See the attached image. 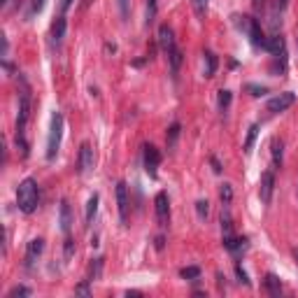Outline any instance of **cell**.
<instances>
[{
    "label": "cell",
    "mask_w": 298,
    "mask_h": 298,
    "mask_svg": "<svg viewBox=\"0 0 298 298\" xmlns=\"http://www.w3.org/2000/svg\"><path fill=\"white\" fill-rule=\"evenodd\" d=\"M17 205L23 214H33L40 205V187L33 177H26L17 189Z\"/></svg>",
    "instance_id": "6da1fadb"
},
{
    "label": "cell",
    "mask_w": 298,
    "mask_h": 298,
    "mask_svg": "<svg viewBox=\"0 0 298 298\" xmlns=\"http://www.w3.org/2000/svg\"><path fill=\"white\" fill-rule=\"evenodd\" d=\"M61 138H63V115L54 112L52 115V128H49V140H47V159L54 161L61 149Z\"/></svg>",
    "instance_id": "7a4b0ae2"
},
{
    "label": "cell",
    "mask_w": 298,
    "mask_h": 298,
    "mask_svg": "<svg viewBox=\"0 0 298 298\" xmlns=\"http://www.w3.org/2000/svg\"><path fill=\"white\" fill-rule=\"evenodd\" d=\"M142 166H144V172H147L152 179L159 175L161 152L154 147V144H144V147H142Z\"/></svg>",
    "instance_id": "3957f363"
},
{
    "label": "cell",
    "mask_w": 298,
    "mask_h": 298,
    "mask_svg": "<svg viewBox=\"0 0 298 298\" xmlns=\"http://www.w3.org/2000/svg\"><path fill=\"white\" fill-rule=\"evenodd\" d=\"M30 117V91L28 86L21 91V96H19V117H17V135H23V131H26V121H28Z\"/></svg>",
    "instance_id": "277c9868"
},
{
    "label": "cell",
    "mask_w": 298,
    "mask_h": 298,
    "mask_svg": "<svg viewBox=\"0 0 298 298\" xmlns=\"http://www.w3.org/2000/svg\"><path fill=\"white\" fill-rule=\"evenodd\" d=\"M93 163H96V159H93V147L89 142H82L80 156H77V172H80V175H89V172L93 170Z\"/></svg>",
    "instance_id": "5b68a950"
},
{
    "label": "cell",
    "mask_w": 298,
    "mask_h": 298,
    "mask_svg": "<svg viewBox=\"0 0 298 298\" xmlns=\"http://www.w3.org/2000/svg\"><path fill=\"white\" fill-rule=\"evenodd\" d=\"M154 210H156V221H159L161 229L168 226V217H170V203H168V194L166 191H159L154 198Z\"/></svg>",
    "instance_id": "8992f818"
},
{
    "label": "cell",
    "mask_w": 298,
    "mask_h": 298,
    "mask_svg": "<svg viewBox=\"0 0 298 298\" xmlns=\"http://www.w3.org/2000/svg\"><path fill=\"white\" fill-rule=\"evenodd\" d=\"M273 189H275V172L266 170L261 172V182H258V198L264 205H268L270 198H273Z\"/></svg>",
    "instance_id": "52a82bcc"
},
{
    "label": "cell",
    "mask_w": 298,
    "mask_h": 298,
    "mask_svg": "<svg viewBox=\"0 0 298 298\" xmlns=\"http://www.w3.org/2000/svg\"><path fill=\"white\" fill-rule=\"evenodd\" d=\"M293 103H296V93L284 91V93H280V96H275V98H270L268 100V112L280 115V112H284V109L291 107Z\"/></svg>",
    "instance_id": "ba28073f"
},
{
    "label": "cell",
    "mask_w": 298,
    "mask_h": 298,
    "mask_svg": "<svg viewBox=\"0 0 298 298\" xmlns=\"http://www.w3.org/2000/svg\"><path fill=\"white\" fill-rule=\"evenodd\" d=\"M115 194H117V205H119V219L126 224L128 221V187H126V182H117Z\"/></svg>",
    "instance_id": "9c48e42d"
},
{
    "label": "cell",
    "mask_w": 298,
    "mask_h": 298,
    "mask_svg": "<svg viewBox=\"0 0 298 298\" xmlns=\"http://www.w3.org/2000/svg\"><path fill=\"white\" fill-rule=\"evenodd\" d=\"M42 252H45V240L42 238H33V240L28 242V247H26V268H33L35 261L42 256Z\"/></svg>",
    "instance_id": "30bf717a"
},
{
    "label": "cell",
    "mask_w": 298,
    "mask_h": 298,
    "mask_svg": "<svg viewBox=\"0 0 298 298\" xmlns=\"http://www.w3.org/2000/svg\"><path fill=\"white\" fill-rule=\"evenodd\" d=\"M159 47L163 49L166 54H170L172 49H175V33H172V28L168 26V23H161L159 26Z\"/></svg>",
    "instance_id": "8fae6325"
},
{
    "label": "cell",
    "mask_w": 298,
    "mask_h": 298,
    "mask_svg": "<svg viewBox=\"0 0 298 298\" xmlns=\"http://www.w3.org/2000/svg\"><path fill=\"white\" fill-rule=\"evenodd\" d=\"M247 35H249V42H252V47H256V49H266V40H268V38L264 35V28H261V23H258L256 19H252Z\"/></svg>",
    "instance_id": "7c38bea8"
},
{
    "label": "cell",
    "mask_w": 298,
    "mask_h": 298,
    "mask_svg": "<svg viewBox=\"0 0 298 298\" xmlns=\"http://www.w3.org/2000/svg\"><path fill=\"white\" fill-rule=\"evenodd\" d=\"M58 224H61V231L68 235L70 229H72V210H70L68 201H61V207H58Z\"/></svg>",
    "instance_id": "4fadbf2b"
},
{
    "label": "cell",
    "mask_w": 298,
    "mask_h": 298,
    "mask_svg": "<svg viewBox=\"0 0 298 298\" xmlns=\"http://www.w3.org/2000/svg\"><path fill=\"white\" fill-rule=\"evenodd\" d=\"M65 26H68V21H65V14H58L56 21L52 23V47H58L61 42H63Z\"/></svg>",
    "instance_id": "5bb4252c"
},
{
    "label": "cell",
    "mask_w": 298,
    "mask_h": 298,
    "mask_svg": "<svg viewBox=\"0 0 298 298\" xmlns=\"http://www.w3.org/2000/svg\"><path fill=\"white\" fill-rule=\"evenodd\" d=\"M224 247L229 249L231 254H242L247 249V238H233V235H224Z\"/></svg>",
    "instance_id": "9a60e30c"
},
{
    "label": "cell",
    "mask_w": 298,
    "mask_h": 298,
    "mask_svg": "<svg viewBox=\"0 0 298 298\" xmlns=\"http://www.w3.org/2000/svg\"><path fill=\"white\" fill-rule=\"evenodd\" d=\"M264 52L273 54V56L282 54V52H284V38H282V35H277V33H273L268 40H266V49H264Z\"/></svg>",
    "instance_id": "2e32d148"
},
{
    "label": "cell",
    "mask_w": 298,
    "mask_h": 298,
    "mask_svg": "<svg viewBox=\"0 0 298 298\" xmlns=\"http://www.w3.org/2000/svg\"><path fill=\"white\" fill-rule=\"evenodd\" d=\"M98 203H100V196H98V194H93L91 198H89V203H86V212H84V221H86V226H91L93 219H96Z\"/></svg>",
    "instance_id": "e0dca14e"
},
{
    "label": "cell",
    "mask_w": 298,
    "mask_h": 298,
    "mask_svg": "<svg viewBox=\"0 0 298 298\" xmlns=\"http://www.w3.org/2000/svg\"><path fill=\"white\" fill-rule=\"evenodd\" d=\"M103 266H105V258L103 256L93 258L91 266H89V277H86V280H91V282L100 280V277H103Z\"/></svg>",
    "instance_id": "ac0fdd59"
},
{
    "label": "cell",
    "mask_w": 298,
    "mask_h": 298,
    "mask_svg": "<svg viewBox=\"0 0 298 298\" xmlns=\"http://www.w3.org/2000/svg\"><path fill=\"white\" fill-rule=\"evenodd\" d=\"M264 287H266V291H268L270 296H280V291H282L280 277L273 275V273H268V275H266V280H264Z\"/></svg>",
    "instance_id": "d6986e66"
},
{
    "label": "cell",
    "mask_w": 298,
    "mask_h": 298,
    "mask_svg": "<svg viewBox=\"0 0 298 298\" xmlns=\"http://www.w3.org/2000/svg\"><path fill=\"white\" fill-rule=\"evenodd\" d=\"M270 154H273V166L275 168H282V154H284V142L282 140H273V144H270Z\"/></svg>",
    "instance_id": "ffe728a7"
},
{
    "label": "cell",
    "mask_w": 298,
    "mask_h": 298,
    "mask_svg": "<svg viewBox=\"0 0 298 298\" xmlns=\"http://www.w3.org/2000/svg\"><path fill=\"white\" fill-rule=\"evenodd\" d=\"M270 72L273 74H284L287 72V52L277 54L275 61H273V65H270Z\"/></svg>",
    "instance_id": "44dd1931"
},
{
    "label": "cell",
    "mask_w": 298,
    "mask_h": 298,
    "mask_svg": "<svg viewBox=\"0 0 298 298\" xmlns=\"http://www.w3.org/2000/svg\"><path fill=\"white\" fill-rule=\"evenodd\" d=\"M203 56H205V77H214V72H217V65H219L217 54H214V52H205Z\"/></svg>",
    "instance_id": "7402d4cb"
},
{
    "label": "cell",
    "mask_w": 298,
    "mask_h": 298,
    "mask_svg": "<svg viewBox=\"0 0 298 298\" xmlns=\"http://www.w3.org/2000/svg\"><path fill=\"white\" fill-rule=\"evenodd\" d=\"M182 52H179V47H175L170 54H168V63H170V72L177 74L179 72V65H182Z\"/></svg>",
    "instance_id": "603a6c76"
},
{
    "label": "cell",
    "mask_w": 298,
    "mask_h": 298,
    "mask_svg": "<svg viewBox=\"0 0 298 298\" xmlns=\"http://www.w3.org/2000/svg\"><path fill=\"white\" fill-rule=\"evenodd\" d=\"M179 133H182V126H179L177 121H175V124H170V128H168V133H166V142H168V149H172V147H175V144H177Z\"/></svg>",
    "instance_id": "cb8c5ba5"
},
{
    "label": "cell",
    "mask_w": 298,
    "mask_h": 298,
    "mask_svg": "<svg viewBox=\"0 0 298 298\" xmlns=\"http://www.w3.org/2000/svg\"><path fill=\"white\" fill-rule=\"evenodd\" d=\"M256 135H258V124H252V126H249V131H247L245 144H242L245 154H252V147H254V140H256Z\"/></svg>",
    "instance_id": "d4e9b609"
},
{
    "label": "cell",
    "mask_w": 298,
    "mask_h": 298,
    "mask_svg": "<svg viewBox=\"0 0 298 298\" xmlns=\"http://www.w3.org/2000/svg\"><path fill=\"white\" fill-rule=\"evenodd\" d=\"M221 231H224V235H231L233 233V219H231V212H229V207H224L221 210Z\"/></svg>",
    "instance_id": "484cf974"
},
{
    "label": "cell",
    "mask_w": 298,
    "mask_h": 298,
    "mask_svg": "<svg viewBox=\"0 0 298 298\" xmlns=\"http://www.w3.org/2000/svg\"><path fill=\"white\" fill-rule=\"evenodd\" d=\"M231 100H233V93H231L229 89H221V91H219V96H217L219 109H221V112H226V107L231 105Z\"/></svg>",
    "instance_id": "4316f807"
},
{
    "label": "cell",
    "mask_w": 298,
    "mask_h": 298,
    "mask_svg": "<svg viewBox=\"0 0 298 298\" xmlns=\"http://www.w3.org/2000/svg\"><path fill=\"white\" fill-rule=\"evenodd\" d=\"M179 277L182 280H198L201 277V268L198 266H187V268L179 270Z\"/></svg>",
    "instance_id": "83f0119b"
},
{
    "label": "cell",
    "mask_w": 298,
    "mask_h": 298,
    "mask_svg": "<svg viewBox=\"0 0 298 298\" xmlns=\"http://www.w3.org/2000/svg\"><path fill=\"white\" fill-rule=\"evenodd\" d=\"M45 5H47V0H30V7H28V12H26V17L33 19L35 14H40V12L45 10Z\"/></svg>",
    "instance_id": "f1b7e54d"
},
{
    "label": "cell",
    "mask_w": 298,
    "mask_h": 298,
    "mask_svg": "<svg viewBox=\"0 0 298 298\" xmlns=\"http://www.w3.org/2000/svg\"><path fill=\"white\" fill-rule=\"evenodd\" d=\"M245 91H249V96H254V98H261V96H266V93H268V86L247 84V86H245Z\"/></svg>",
    "instance_id": "f546056e"
},
{
    "label": "cell",
    "mask_w": 298,
    "mask_h": 298,
    "mask_svg": "<svg viewBox=\"0 0 298 298\" xmlns=\"http://www.w3.org/2000/svg\"><path fill=\"white\" fill-rule=\"evenodd\" d=\"M219 196H221V203H224V205H231V201H233V189H231V184H221Z\"/></svg>",
    "instance_id": "4dcf8cb0"
},
{
    "label": "cell",
    "mask_w": 298,
    "mask_h": 298,
    "mask_svg": "<svg viewBox=\"0 0 298 298\" xmlns=\"http://www.w3.org/2000/svg\"><path fill=\"white\" fill-rule=\"evenodd\" d=\"M89 284H91V280H84V282H80V284L74 287V293H77V296H84V298H89V296H91V287H89Z\"/></svg>",
    "instance_id": "1f68e13d"
},
{
    "label": "cell",
    "mask_w": 298,
    "mask_h": 298,
    "mask_svg": "<svg viewBox=\"0 0 298 298\" xmlns=\"http://www.w3.org/2000/svg\"><path fill=\"white\" fill-rule=\"evenodd\" d=\"M196 214L201 219H207V214H210V203L207 201H198L196 203Z\"/></svg>",
    "instance_id": "d6a6232c"
},
{
    "label": "cell",
    "mask_w": 298,
    "mask_h": 298,
    "mask_svg": "<svg viewBox=\"0 0 298 298\" xmlns=\"http://www.w3.org/2000/svg\"><path fill=\"white\" fill-rule=\"evenodd\" d=\"M235 275H238V282H242L245 287H252V282H249V275H247L245 270H242L240 264H235Z\"/></svg>",
    "instance_id": "836d02e7"
},
{
    "label": "cell",
    "mask_w": 298,
    "mask_h": 298,
    "mask_svg": "<svg viewBox=\"0 0 298 298\" xmlns=\"http://www.w3.org/2000/svg\"><path fill=\"white\" fill-rule=\"evenodd\" d=\"M26 296H30L28 287H14L10 293H7V298H26Z\"/></svg>",
    "instance_id": "e575fe53"
},
{
    "label": "cell",
    "mask_w": 298,
    "mask_h": 298,
    "mask_svg": "<svg viewBox=\"0 0 298 298\" xmlns=\"http://www.w3.org/2000/svg\"><path fill=\"white\" fill-rule=\"evenodd\" d=\"M156 19V0H147V26Z\"/></svg>",
    "instance_id": "d590c367"
},
{
    "label": "cell",
    "mask_w": 298,
    "mask_h": 298,
    "mask_svg": "<svg viewBox=\"0 0 298 298\" xmlns=\"http://www.w3.org/2000/svg\"><path fill=\"white\" fill-rule=\"evenodd\" d=\"M191 5H194L196 14H198V17H203V14H205V10H207V0H191Z\"/></svg>",
    "instance_id": "8d00e7d4"
},
{
    "label": "cell",
    "mask_w": 298,
    "mask_h": 298,
    "mask_svg": "<svg viewBox=\"0 0 298 298\" xmlns=\"http://www.w3.org/2000/svg\"><path fill=\"white\" fill-rule=\"evenodd\" d=\"M74 252V240L72 238H65V258H70Z\"/></svg>",
    "instance_id": "74e56055"
},
{
    "label": "cell",
    "mask_w": 298,
    "mask_h": 298,
    "mask_svg": "<svg viewBox=\"0 0 298 298\" xmlns=\"http://www.w3.org/2000/svg\"><path fill=\"white\" fill-rule=\"evenodd\" d=\"M210 166H212V170L217 172V175H221V170H224V168H221V163H219V159H217V156H210Z\"/></svg>",
    "instance_id": "f35d334b"
},
{
    "label": "cell",
    "mask_w": 298,
    "mask_h": 298,
    "mask_svg": "<svg viewBox=\"0 0 298 298\" xmlns=\"http://www.w3.org/2000/svg\"><path fill=\"white\" fill-rule=\"evenodd\" d=\"M70 5H72V0H61V14H65L70 10Z\"/></svg>",
    "instance_id": "ab89813d"
},
{
    "label": "cell",
    "mask_w": 298,
    "mask_h": 298,
    "mask_svg": "<svg viewBox=\"0 0 298 298\" xmlns=\"http://www.w3.org/2000/svg\"><path fill=\"white\" fill-rule=\"evenodd\" d=\"M252 5H254V10L256 12H261L266 7V0H252Z\"/></svg>",
    "instance_id": "60d3db41"
},
{
    "label": "cell",
    "mask_w": 298,
    "mask_h": 298,
    "mask_svg": "<svg viewBox=\"0 0 298 298\" xmlns=\"http://www.w3.org/2000/svg\"><path fill=\"white\" fill-rule=\"evenodd\" d=\"M163 242H166V240H163V235H156L154 247H156V249H163Z\"/></svg>",
    "instance_id": "b9f144b4"
},
{
    "label": "cell",
    "mask_w": 298,
    "mask_h": 298,
    "mask_svg": "<svg viewBox=\"0 0 298 298\" xmlns=\"http://www.w3.org/2000/svg\"><path fill=\"white\" fill-rule=\"evenodd\" d=\"M121 3V12H124V17H126V5H128V0H119Z\"/></svg>",
    "instance_id": "7bdbcfd3"
},
{
    "label": "cell",
    "mask_w": 298,
    "mask_h": 298,
    "mask_svg": "<svg viewBox=\"0 0 298 298\" xmlns=\"http://www.w3.org/2000/svg\"><path fill=\"white\" fill-rule=\"evenodd\" d=\"M287 3H289V0H277V7H280V10H284V7H287Z\"/></svg>",
    "instance_id": "ee69618b"
},
{
    "label": "cell",
    "mask_w": 298,
    "mask_h": 298,
    "mask_svg": "<svg viewBox=\"0 0 298 298\" xmlns=\"http://www.w3.org/2000/svg\"><path fill=\"white\" fill-rule=\"evenodd\" d=\"M91 5V0H84V3H82V7H89Z\"/></svg>",
    "instance_id": "f6af8a7d"
},
{
    "label": "cell",
    "mask_w": 298,
    "mask_h": 298,
    "mask_svg": "<svg viewBox=\"0 0 298 298\" xmlns=\"http://www.w3.org/2000/svg\"><path fill=\"white\" fill-rule=\"evenodd\" d=\"M7 3H10V0H0V5H3V7H5V5H7Z\"/></svg>",
    "instance_id": "bcb514c9"
},
{
    "label": "cell",
    "mask_w": 298,
    "mask_h": 298,
    "mask_svg": "<svg viewBox=\"0 0 298 298\" xmlns=\"http://www.w3.org/2000/svg\"><path fill=\"white\" fill-rule=\"evenodd\" d=\"M293 256H296V261H298V249H296V252H293Z\"/></svg>",
    "instance_id": "7dc6e473"
}]
</instances>
